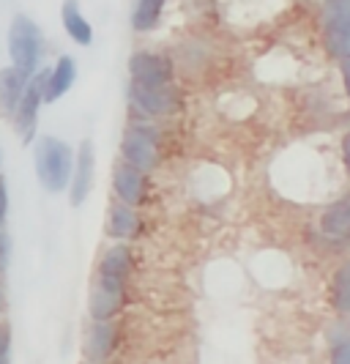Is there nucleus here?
<instances>
[{
  "instance_id": "nucleus-1",
  "label": "nucleus",
  "mask_w": 350,
  "mask_h": 364,
  "mask_svg": "<svg viewBox=\"0 0 350 364\" xmlns=\"http://www.w3.org/2000/svg\"><path fill=\"white\" fill-rule=\"evenodd\" d=\"M36 176L47 192H63L72 183L74 151L58 137H41L36 143Z\"/></svg>"
},
{
  "instance_id": "nucleus-2",
  "label": "nucleus",
  "mask_w": 350,
  "mask_h": 364,
  "mask_svg": "<svg viewBox=\"0 0 350 364\" xmlns=\"http://www.w3.org/2000/svg\"><path fill=\"white\" fill-rule=\"evenodd\" d=\"M41 53H44V38H41L38 25L33 19L17 14L11 19V28H9L11 66L25 77H33V74H38V66H41Z\"/></svg>"
},
{
  "instance_id": "nucleus-3",
  "label": "nucleus",
  "mask_w": 350,
  "mask_h": 364,
  "mask_svg": "<svg viewBox=\"0 0 350 364\" xmlns=\"http://www.w3.org/2000/svg\"><path fill=\"white\" fill-rule=\"evenodd\" d=\"M121 154H124V162L137 167V170H153L159 162V132L153 127H143V124H134L126 129L124 134V143H121Z\"/></svg>"
},
{
  "instance_id": "nucleus-4",
  "label": "nucleus",
  "mask_w": 350,
  "mask_h": 364,
  "mask_svg": "<svg viewBox=\"0 0 350 364\" xmlns=\"http://www.w3.org/2000/svg\"><path fill=\"white\" fill-rule=\"evenodd\" d=\"M323 33L334 58L350 60V0H326Z\"/></svg>"
},
{
  "instance_id": "nucleus-5",
  "label": "nucleus",
  "mask_w": 350,
  "mask_h": 364,
  "mask_svg": "<svg viewBox=\"0 0 350 364\" xmlns=\"http://www.w3.org/2000/svg\"><path fill=\"white\" fill-rule=\"evenodd\" d=\"M129 96L131 105L148 115H173L181 107V96H178L173 82L170 85H137V82H131Z\"/></svg>"
},
{
  "instance_id": "nucleus-6",
  "label": "nucleus",
  "mask_w": 350,
  "mask_h": 364,
  "mask_svg": "<svg viewBox=\"0 0 350 364\" xmlns=\"http://www.w3.org/2000/svg\"><path fill=\"white\" fill-rule=\"evenodd\" d=\"M129 74L137 85H170L173 60L159 53H134L129 58Z\"/></svg>"
},
{
  "instance_id": "nucleus-7",
  "label": "nucleus",
  "mask_w": 350,
  "mask_h": 364,
  "mask_svg": "<svg viewBox=\"0 0 350 364\" xmlns=\"http://www.w3.org/2000/svg\"><path fill=\"white\" fill-rule=\"evenodd\" d=\"M41 102H44V72L33 74V80L28 82V88H25V93H22L19 107L14 109V124H17L19 137H22L25 143L33 140Z\"/></svg>"
},
{
  "instance_id": "nucleus-8",
  "label": "nucleus",
  "mask_w": 350,
  "mask_h": 364,
  "mask_svg": "<svg viewBox=\"0 0 350 364\" xmlns=\"http://www.w3.org/2000/svg\"><path fill=\"white\" fill-rule=\"evenodd\" d=\"M124 282H112V279H96L88 299V312L93 321H112L121 307H124Z\"/></svg>"
},
{
  "instance_id": "nucleus-9",
  "label": "nucleus",
  "mask_w": 350,
  "mask_h": 364,
  "mask_svg": "<svg viewBox=\"0 0 350 364\" xmlns=\"http://www.w3.org/2000/svg\"><path fill=\"white\" fill-rule=\"evenodd\" d=\"M93 167H96V156H93V146L91 140H85V143H80L77 148V162H74V170H72V183H69V189H72V205H82V203L88 200V195H91L93 189Z\"/></svg>"
},
{
  "instance_id": "nucleus-10",
  "label": "nucleus",
  "mask_w": 350,
  "mask_h": 364,
  "mask_svg": "<svg viewBox=\"0 0 350 364\" xmlns=\"http://www.w3.org/2000/svg\"><path fill=\"white\" fill-rule=\"evenodd\" d=\"M112 186H115V195L124 205H140L146 198V176L143 170L131 167V164H118L115 167V176H112Z\"/></svg>"
},
{
  "instance_id": "nucleus-11",
  "label": "nucleus",
  "mask_w": 350,
  "mask_h": 364,
  "mask_svg": "<svg viewBox=\"0 0 350 364\" xmlns=\"http://www.w3.org/2000/svg\"><path fill=\"white\" fill-rule=\"evenodd\" d=\"M118 348V326L112 321H93L85 334V356L91 362L102 364Z\"/></svg>"
},
{
  "instance_id": "nucleus-12",
  "label": "nucleus",
  "mask_w": 350,
  "mask_h": 364,
  "mask_svg": "<svg viewBox=\"0 0 350 364\" xmlns=\"http://www.w3.org/2000/svg\"><path fill=\"white\" fill-rule=\"evenodd\" d=\"M74 80H77V63H74V58H69V55L58 58L55 66L50 72H44V102L63 99L69 93V88L74 85Z\"/></svg>"
},
{
  "instance_id": "nucleus-13",
  "label": "nucleus",
  "mask_w": 350,
  "mask_h": 364,
  "mask_svg": "<svg viewBox=\"0 0 350 364\" xmlns=\"http://www.w3.org/2000/svg\"><path fill=\"white\" fill-rule=\"evenodd\" d=\"M28 80H31V77H25L22 72H17L14 66L0 69V107H3V112L14 115V109H17L19 102H22V93L28 88Z\"/></svg>"
},
{
  "instance_id": "nucleus-14",
  "label": "nucleus",
  "mask_w": 350,
  "mask_h": 364,
  "mask_svg": "<svg viewBox=\"0 0 350 364\" xmlns=\"http://www.w3.org/2000/svg\"><path fill=\"white\" fill-rule=\"evenodd\" d=\"M320 230L329 238H348L350 236V192L345 198L332 203L323 217H320Z\"/></svg>"
},
{
  "instance_id": "nucleus-15",
  "label": "nucleus",
  "mask_w": 350,
  "mask_h": 364,
  "mask_svg": "<svg viewBox=\"0 0 350 364\" xmlns=\"http://www.w3.org/2000/svg\"><path fill=\"white\" fill-rule=\"evenodd\" d=\"M129 274H131L129 247H124V244H115V247H110V250L104 252V257H102L99 277H102V279H112V282H124V285H126Z\"/></svg>"
},
{
  "instance_id": "nucleus-16",
  "label": "nucleus",
  "mask_w": 350,
  "mask_h": 364,
  "mask_svg": "<svg viewBox=\"0 0 350 364\" xmlns=\"http://www.w3.org/2000/svg\"><path fill=\"white\" fill-rule=\"evenodd\" d=\"M60 19H63V28H66V33H69V38H72L74 44H80V47H91L93 28H91V22L85 19V14L80 11L77 0H66V3H63Z\"/></svg>"
},
{
  "instance_id": "nucleus-17",
  "label": "nucleus",
  "mask_w": 350,
  "mask_h": 364,
  "mask_svg": "<svg viewBox=\"0 0 350 364\" xmlns=\"http://www.w3.org/2000/svg\"><path fill=\"white\" fill-rule=\"evenodd\" d=\"M167 0H134L131 9V28L137 33H148L162 22V11H165Z\"/></svg>"
},
{
  "instance_id": "nucleus-18",
  "label": "nucleus",
  "mask_w": 350,
  "mask_h": 364,
  "mask_svg": "<svg viewBox=\"0 0 350 364\" xmlns=\"http://www.w3.org/2000/svg\"><path fill=\"white\" fill-rule=\"evenodd\" d=\"M140 230V219L131 211L129 205H112L110 208V222H107V233L112 238H131Z\"/></svg>"
},
{
  "instance_id": "nucleus-19",
  "label": "nucleus",
  "mask_w": 350,
  "mask_h": 364,
  "mask_svg": "<svg viewBox=\"0 0 350 364\" xmlns=\"http://www.w3.org/2000/svg\"><path fill=\"white\" fill-rule=\"evenodd\" d=\"M332 301L339 312L350 310V260L342 263L332 279Z\"/></svg>"
},
{
  "instance_id": "nucleus-20",
  "label": "nucleus",
  "mask_w": 350,
  "mask_h": 364,
  "mask_svg": "<svg viewBox=\"0 0 350 364\" xmlns=\"http://www.w3.org/2000/svg\"><path fill=\"white\" fill-rule=\"evenodd\" d=\"M332 364H350V337H337L332 346Z\"/></svg>"
},
{
  "instance_id": "nucleus-21",
  "label": "nucleus",
  "mask_w": 350,
  "mask_h": 364,
  "mask_svg": "<svg viewBox=\"0 0 350 364\" xmlns=\"http://www.w3.org/2000/svg\"><path fill=\"white\" fill-rule=\"evenodd\" d=\"M9 348H11V328L0 323V359L9 356Z\"/></svg>"
},
{
  "instance_id": "nucleus-22",
  "label": "nucleus",
  "mask_w": 350,
  "mask_h": 364,
  "mask_svg": "<svg viewBox=\"0 0 350 364\" xmlns=\"http://www.w3.org/2000/svg\"><path fill=\"white\" fill-rule=\"evenodd\" d=\"M6 211H9V189H6V181L0 176V228L6 222Z\"/></svg>"
},
{
  "instance_id": "nucleus-23",
  "label": "nucleus",
  "mask_w": 350,
  "mask_h": 364,
  "mask_svg": "<svg viewBox=\"0 0 350 364\" xmlns=\"http://www.w3.org/2000/svg\"><path fill=\"white\" fill-rule=\"evenodd\" d=\"M6 263H9V238L0 236V274L6 272Z\"/></svg>"
},
{
  "instance_id": "nucleus-24",
  "label": "nucleus",
  "mask_w": 350,
  "mask_h": 364,
  "mask_svg": "<svg viewBox=\"0 0 350 364\" xmlns=\"http://www.w3.org/2000/svg\"><path fill=\"white\" fill-rule=\"evenodd\" d=\"M342 159H345V167H348V176H350V132L342 137Z\"/></svg>"
},
{
  "instance_id": "nucleus-25",
  "label": "nucleus",
  "mask_w": 350,
  "mask_h": 364,
  "mask_svg": "<svg viewBox=\"0 0 350 364\" xmlns=\"http://www.w3.org/2000/svg\"><path fill=\"white\" fill-rule=\"evenodd\" d=\"M342 82H345V91L350 96V60H342Z\"/></svg>"
},
{
  "instance_id": "nucleus-26",
  "label": "nucleus",
  "mask_w": 350,
  "mask_h": 364,
  "mask_svg": "<svg viewBox=\"0 0 350 364\" xmlns=\"http://www.w3.org/2000/svg\"><path fill=\"white\" fill-rule=\"evenodd\" d=\"M6 310V291H3V285H0V312Z\"/></svg>"
},
{
  "instance_id": "nucleus-27",
  "label": "nucleus",
  "mask_w": 350,
  "mask_h": 364,
  "mask_svg": "<svg viewBox=\"0 0 350 364\" xmlns=\"http://www.w3.org/2000/svg\"><path fill=\"white\" fill-rule=\"evenodd\" d=\"M0 364H9V356H3V359H0Z\"/></svg>"
},
{
  "instance_id": "nucleus-28",
  "label": "nucleus",
  "mask_w": 350,
  "mask_h": 364,
  "mask_svg": "<svg viewBox=\"0 0 350 364\" xmlns=\"http://www.w3.org/2000/svg\"><path fill=\"white\" fill-rule=\"evenodd\" d=\"M91 364H96V362H91Z\"/></svg>"
}]
</instances>
